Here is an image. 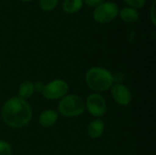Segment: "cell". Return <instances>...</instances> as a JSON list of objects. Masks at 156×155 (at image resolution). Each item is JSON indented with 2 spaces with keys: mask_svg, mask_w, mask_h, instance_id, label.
<instances>
[{
  "mask_svg": "<svg viewBox=\"0 0 156 155\" xmlns=\"http://www.w3.org/2000/svg\"><path fill=\"white\" fill-rule=\"evenodd\" d=\"M155 4L156 1L154 0L153 4H152V6H151V9H150V19L153 23V25H156V20H155Z\"/></svg>",
  "mask_w": 156,
  "mask_h": 155,
  "instance_id": "17",
  "label": "cell"
},
{
  "mask_svg": "<svg viewBox=\"0 0 156 155\" xmlns=\"http://www.w3.org/2000/svg\"><path fill=\"white\" fill-rule=\"evenodd\" d=\"M85 106L89 113L94 117H101L107 111V104L104 98L98 93L89 95L86 100Z\"/></svg>",
  "mask_w": 156,
  "mask_h": 155,
  "instance_id": "6",
  "label": "cell"
},
{
  "mask_svg": "<svg viewBox=\"0 0 156 155\" xmlns=\"http://www.w3.org/2000/svg\"><path fill=\"white\" fill-rule=\"evenodd\" d=\"M124 2L130 6L134 9L142 8L145 5L146 0H124Z\"/></svg>",
  "mask_w": 156,
  "mask_h": 155,
  "instance_id": "14",
  "label": "cell"
},
{
  "mask_svg": "<svg viewBox=\"0 0 156 155\" xmlns=\"http://www.w3.org/2000/svg\"><path fill=\"white\" fill-rule=\"evenodd\" d=\"M44 84L42 82H37L34 84V88H35V91H37V92H42L43 89H44Z\"/></svg>",
  "mask_w": 156,
  "mask_h": 155,
  "instance_id": "19",
  "label": "cell"
},
{
  "mask_svg": "<svg viewBox=\"0 0 156 155\" xmlns=\"http://www.w3.org/2000/svg\"><path fill=\"white\" fill-rule=\"evenodd\" d=\"M58 118V115L57 111H55L54 110H46L40 114L38 122L42 127L49 128V127H52L57 122Z\"/></svg>",
  "mask_w": 156,
  "mask_h": 155,
  "instance_id": "8",
  "label": "cell"
},
{
  "mask_svg": "<svg viewBox=\"0 0 156 155\" xmlns=\"http://www.w3.org/2000/svg\"><path fill=\"white\" fill-rule=\"evenodd\" d=\"M87 85L94 91H105L112 87V73L101 67L90 69L85 76Z\"/></svg>",
  "mask_w": 156,
  "mask_h": 155,
  "instance_id": "2",
  "label": "cell"
},
{
  "mask_svg": "<svg viewBox=\"0 0 156 155\" xmlns=\"http://www.w3.org/2000/svg\"><path fill=\"white\" fill-rule=\"evenodd\" d=\"M2 118L6 125L12 128L27 126L32 119V110L26 100L14 97L5 101L2 109Z\"/></svg>",
  "mask_w": 156,
  "mask_h": 155,
  "instance_id": "1",
  "label": "cell"
},
{
  "mask_svg": "<svg viewBox=\"0 0 156 155\" xmlns=\"http://www.w3.org/2000/svg\"><path fill=\"white\" fill-rule=\"evenodd\" d=\"M34 91H35L34 83L32 81L27 80V81H24L20 85L19 90H18V96L20 99L26 100V99L30 98L33 95Z\"/></svg>",
  "mask_w": 156,
  "mask_h": 155,
  "instance_id": "12",
  "label": "cell"
},
{
  "mask_svg": "<svg viewBox=\"0 0 156 155\" xmlns=\"http://www.w3.org/2000/svg\"><path fill=\"white\" fill-rule=\"evenodd\" d=\"M83 6V0H64L62 8L67 14L78 13Z\"/></svg>",
  "mask_w": 156,
  "mask_h": 155,
  "instance_id": "11",
  "label": "cell"
},
{
  "mask_svg": "<svg viewBox=\"0 0 156 155\" xmlns=\"http://www.w3.org/2000/svg\"><path fill=\"white\" fill-rule=\"evenodd\" d=\"M105 126L101 120H94L88 126V135L92 139L99 138L102 135Z\"/></svg>",
  "mask_w": 156,
  "mask_h": 155,
  "instance_id": "9",
  "label": "cell"
},
{
  "mask_svg": "<svg viewBox=\"0 0 156 155\" xmlns=\"http://www.w3.org/2000/svg\"><path fill=\"white\" fill-rule=\"evenodd\" d=\"M58 5V0H39L40 8L46 12L54 10Z\"/></svg>",
  "mask_w": 156,
  "mask_h": 155,
  "instance_id": "13",
  "label": "cell"
},
{
  "mask_svg": "<svg viewBox=\"0 0 156 155\" xmlns=\"http://www.w3.org/2000/svg\"><path fill=\"white\" fill-rule=\"evenodd\" d=\"M69 91V85L62 79H54L44 86L42 94L48 100L62 99Z\"/></svg>",
  "mask_w": 156,
  "mask_h": 155,
  "instance_id": "5",
  "label": "cell"
},
{
  "mask_svg": "<svg viewBox=\"0 0 156 155\" xmlns=\"http://www.w3.org/2000/svg\"><path fill=\"white\" fill-rule=\"evenodd\" d=\"M83 2L85 3V5H87L90 7H96L99 5H101V3L104 2V0H83Z\"/></svg>",
  "mask_w": 156,
  "mask_h": 155,
  "instance_id": "18",
  "label": "cell"
},
{
  "mask_svg": "<svg viewBox=\"0 0 156 155\" xmlns=\"http://www.w3.org/2000/svg\"><path fill=\"white\" fill-rule=\"evenodd\" d=\"M58 111L61 115L68 118L80 116L85 110V103L83 100L74 94L66 95L58 103Z\"/></svg>",
  "mask_w": 156,
  "mask_h": 155,
  "instance_id": "3",
  "label": "cell"
},
{
  "mask_svg": "<svg viewBox=\"0 0 156 155\" xmlns=\"http://www.w3.org/2000/svg\"><path fill=\"white\" fill-rule=\"evenodd\" d=\"M121 19L125 23H134L139 19V13L137 9L130 6L123 7L119 11Z\"/></svg>",
  "mask_w": 156,
  "mask_h": 155,
  "instance_id": "10",
  "label": "cell"
},
{
  "mask_svg": "<svg viewBox=\"0 0 156 155\" xmlns=\"http://www.w3.org/2000/svg\"><path fill=\"white\" fill-rule=\"evenodd\" d=\"M124 78L125 76L122 72H115L114 74H112L113 82H116L117 84H121V82L124 80Z\"/></svg>",
  "mask_w": 156,
  "mask_h": 155,
  "instance_id": "16",
  "label": "cell"
},
{
  "mask_svg": "<svg viewBox=\"0 0 156 155\" xmlns=\"http://www.w3.org/2000/svg\"><path fill=\"white\" fill-rule=\"evenodd\" d=\"M119 6L116 3L112 1H104L93 10V19L100 24H106L113 19L119 15Z\"/></svg>",
  "mask_w": 156,
  "mask_h": 155,
  "instance_id": "4",
  "label": "cell"
},
{
  "mask_svg": "<svg viewBox=\"0 0 156 155\" xmlns=\"http://www.w3.org/2000/svg\"><path fill=\"white\" fill-rule=\"evenodd\" d=\"M112 96L113 100L122 106H127L133 100L132 92L123 84H116L112 87Z\"/></svg>",
  "mask_w": 156,
  "mask_h": 155,
  "instance_id": "7",
  "label": "cell"
},
{
  "mask_svg": "<svg viewBox=\"0 0 156 155\" xmlns=\"http://www.w3.org/2000/svg\"><path fill=\"white\" fill-rule=\"evenodd\" d=\"M20 1H22V2H30L32 0H20Z\"/></svg>",
  "mask_w": 156,
  "mask_h": 155,
  "instance_id": "20",
  "label": "cell"
},
{
  "mask_svg": "<svg viewBox=\"0 0 156 155\" xmlns=\"http://www.w3.org/2000/svg\"><path fill=\"white\" fill-rule=\"evenodd\" d=\"M0 155H12V149L9 143L0 141Z\"/></svg>",
  "mask_w": 156,
  "mask_h": 155,
  "instance_id": "15",
  "label": "cell"
}]
</instances>
